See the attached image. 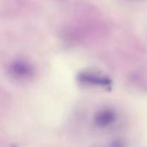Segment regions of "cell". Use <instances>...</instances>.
<instances>
[{
	"label": "cell",
	"mask_w": 147,
	"mask_h": 147,
	"mask_svg": "<svg viewBox=\"0 0 147 147\" xmlns=\"http://www.w3.org/2000/svg\"><path fill=\"white\" fill-rule=\"evenodd\" d=\"M116 120V112L113 109L104 108L96 114L94 117V123L99 128H108L113 126Z\"/></svg>",
	"instance_id": "6da1fadb"
},
{
	"label": "cell",
	"mask_w": 147,
	"mask_h": 147,
	"mask_svg": "<svg viewBox=\"0 0 147 147\" xmlns=\"http://www.w3.org/2000/svg\"><path fill=\"white\" fill-rule=\"evenodd\" d=\"M79 79L85 84L95 86L108 87L111 84V81L109 78L94 71L82 72L79 76Z\"/></svg>",
	"instance_id": "7a4b0ae2"
},
{
	"label": "cell",
	"mask_w": 147,
	"mask_h": 147,
	"mask_svg": "<svg viewBox=\"0 0 147 147\" xmlns=\"http://www.w3.org/2000/svg\"><path fill=\"white\" fill-rule=\"evenodd\" d=\"M10 71L13 73V75L18 78H23L27 77L28 78L32 72V69L28 65V64L22 62V61L15 62L12 65Z\"/></svg>",
	"instance_id": "3957f363"
}]
</instances>
